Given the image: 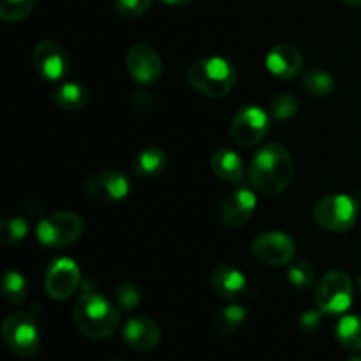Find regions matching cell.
<instances>
[{"label":"cell","instance_id":"8","mask_svg":"<svg viewBox=\"0 0 361 361\" xmlns=\"http://www.w3.org/2000/svg\"><path fill=\"white\" fill-rule=\"evenodd\" d=\"M270 133V118L264 109L247 106L235 115L231 122V137L238 147L250 148L267 137Z\"/></svg>","mask_w":361,"mask_h":361},{"label":"cell","instance_id":"35","mask_svg":"<svg viewBox=\"0 0 361 361\" xmlns=\"http://www.w3.org/2000/svg\"><path fill=\"white\" fill-rule=\"evenodd\" d=\"M349 361H361V355H358V356H353V358H349Z\"/></svg>","mask_w":361,"mask_h":361},{"label":"cell","instance_id":"26","mask_svg":"<svg viewBox=\"0 0 361 361\" xmlns=\"http://www.w3.org/2000/svg\"><path fill=\"white\" fill-rule=\"evenodd\" d=\"M35 0H0V18L4 21H21L30 16Z\"/></svg>","mask_w":361,"mask_h":361},{"label":"cell","instance_id":"31","mask_svg":"<svg viewBox=\"0 0 361 361\" xmlns=\"http://www.w3.org/2000/svg\"><path fill=\"white\" fill-rule=\"evenodd\" d=\"M321 310L319 312H316V310H307V312H303L302 316H300V328H302V331H305V334H314V331L319 330L321 326Z\"/></svg>","mask_w":361,"mask_h":361},{"label":"cell","instance_id":"23","mask_svg":"<svg viewBox=\"0 0 361 361\" xmlns=\"http://www.w3.org/2000/svg\"><path fill=\"white\" fill-rule=\"evenodd\" d=\"M2 296L11 305H21L28 296V284L18 271H7L2 279Z\"/></svg>","mask_w":361,"mask_h":361},{"label":"cell","instance_id":"18","mask_svg":"<svg viewBox=\"0 0 361 361\" xmlns=\"http://www.w3.org/2000/svg\"><path fill=\"white\" fill-rule=\"evenodd\" d=\"M210 164L215 175L221 180H224V182L238 183L243 180L242 159L235 152L229 150V148H221V150L215 152L212 155Z\"/></svg>","mask_w":361,"mask_h":361},{"label":"cell","instance_id":"21","mask_svg":"<svg viewBox=\"0 0 361 361\" xmlns=\"http://www.w3.org/2000/svg\"><path fill=\"white\" fill-rule=\"evenodd\" d=\"M247 319V310L240 305H229L212 317V330L219 335H229L238 330Z\"/></svg>","mask_w":361,"mask_h":361},{"label":"cell","instance_id":"17","mask_svg":"<svg viewBox=\"0 0 361 361\" xmlns=\"http://www.w3.org/2000/svg\"><path fill=\"white\" fill-rule=\"evenodd\" d=\"M212 289L224 300H238L245 295L247 281L245 275L231 264H219L214 268L210 277Z\"/></svg>","mask_w":361,"mask_h":361},{"label":"cell","instance_id":"5","mask_svg":"<svg viewBox=\"0 0 361 361\" xmlns=\"http://www.w3.org/2000/svg\"><path fill=\"white\" fill-rule=\"evenodd\" d=\"M2 338L11 353L20 358H32L41 348V331L27 312H13L4 319Z\"/></svg>","mask_w":361,"mask_h":361},{"label":"cell","instance_id":"11","mask_svg":"<svg viewBox=\"0 0 361 361\" xmlns=\"http://www.w3.org/2000/svg\"><path fill=\"white\" fill-rule=\"evenodd\" d=\"M130 183L126 175L120 171H99L94 173L85 182V192L90 200L99 203L111 204L126 200L129 196Z\"/></svg>","mask_w":361,"mask_h":361},{"label":"cell","instance_id":"16","mask_svg":"<svg viewBox=\"0 0 361 361\" xmlns=\"http://www.w3.org/2000/svg\"><path fill=\"white\" fill-rule=\"evenodd\" d=\"M267 67L274 76L281 80H293L303 67V56L295 46L277 44L267 55Z\"/></svg>","mask_w":361,"mask_h":361},{"label":"cell","instance_id":"20","mask_svg":"<svg viewBox=\"0 0 361 361\" xmlns=\"http://www.w3.org/2000/svg\"><path fill=\"white\" fill-rule=\"evenodd\" d=\"M166 164H168V155L164 154V150L148 147L143 152H140V155L134 161V173L140 178H154L164 171Z\"/></svg>","mask_w":361,"mask_h":361},{"label":"cell","instance_id":"22","mask_svg":"<svg viewBox=\"0 0 361 361\" xmlns=\"http://www.w3.org/2000/svg\"><path fill=\"white\" fill-rule=\"evenodd\" d=\"M335 337L351 351H361V316H345L335 326Z\"/></svg>","mask_w":361,"mask_h":361},{"label":"cell","instance_id":"19","mask_svg":"<svg viewBox=\"0 0 361 361\" xmlns=\"http://www.w3.org/2000/svg\"><path fill=\"white\" fill-rule=\"evenodd\" d=\"M88 88L85 85L76 83V81H67L56 87L53 92V101L59 108L66 111H80L88 104Z\"/></svg>","mask_w":361,"mask_h":361},{"label":"cell","instance_id":"29","mask_svg":"<svg viewBox=\"0 0 361 361\" xmlns=\"http://www.w3.org/2000/svg\"><path fill=\"white\" fill-rule=\"evenodd\" d=\"M116 307L123 312H133L141 302V291L133 282H122L115 291Z\"/></svg>","mask_w":361,"mask_h":361},{"label":"cell","instance_id":"27","mask_svg":"<svg viewBox=\"0 0 361 361\" xmlns=\"http://www.w3.org/2000/svg\"><path fill=\"white\" fill-rule=\"evenodd\" d=\"M288 281L291 286L305 291V289L312 288L314 286V282H316V274H314V270L310 268V264L303 263V261H296V263L289 264Z\"/></svg>","mask_w":361,"mask_h":361},{"label":"cell","instance_id":"9","mask_svg":"<svg viewBox=\"0 0 361 361\" xmlns=\"http://www.w3.org/2000/svg\"><path fill=\"white\" fill-rule=\"evenodd\" d=\"M296 245L293 238L281 231L261 233L252 242V256L267 267H284L295 257Z\"/></svg>","mask_w":361,"mask_h":361},{"label":"cell","instance_id":"30","mask_svg":"<svg viewBox=\"0 0 361 361\" xmlns=\"http://www.w3.org/2000/svg\"><path fill=\"white\" fill-rule=\"evenodd\" d=\"M152 0H115L116 13L122 18H141L150 11Z\"/></svg>","mask_w":361,"mask_h":361},{"label":"cell","instance_id":"33","mask_svg":"<svg viewBox=\"0 0 361 361\" xmlns=\"http://www.w3.org/2000/svg\"><path fill=\"white\" fill-rule=\"evenodd\" d=\"M164 4H168V6H185V4L192 2V0H162Z\"/></svg>","mask_w":361,"mask_h":361},{"label":"cell","instance_id":"12","mask_svg":"<svg viewBox=\"0 0 361 361\" xmlns=\"http://www.w3.org/2000/svg\"><path fill=\"white\" fill-rule=\"evenodd\" d=\"M34 63L39 76L46 81H62L69 74L71 59L55 41H41L34 48Z\"/></svg>","mask_w":361,"mask_h":361},{"label":"cell","instance_id":"6","mask_svg":"<svg viewBox=\"0 0 361 361\" xmlns=\"http://www.w3.org/2000/svg\"><path fill=\"white\" fill-rule=\"evenodd\" d=\"M314 219L328 231H349L358 219V203L348 194H331L316 204Z\"/></svg>","mask_w":361,"mask_h":361},{"label":"cell","instance_id":"36","mask_svg":"<svg viewBox=\"0 0 361 361\" xmlns=\"http://www.w3.org/2000/svg\"><path fill=\"white\" fill-rule=\"evenodd\" d=\"M360 289H361V279H360Z\"/></svg>","mask_w":361,"mask_h":361},{"label":"cell","instance_id":"15","mask_svg":"<svg viewBox=\"0 0 361 361\" xmlns=\"http://www.w3.org/2000/svg\"><path fill=\"white\" fill-rule=\"evenodd\" d=\"M123 341L134 351H152L161 342V328L148 317H133L123 326Z\"/></svg>","mask_w":361,"mask_h":361},{"label":"cell","instance_id":"4","mask_svg":"<svg viewBox=\"0 0 361 361\" xmlns=\"http://www.w3.org/2000/svg\"><path fill=\"white\" fill-rule=\"evenodd\" d=\"M83 228V219L74 212H55L39 222L35 236L48 249H66L80 240Z\"/></svg>","mask_w":361,"mask_h":361},{"label":"cell","instance_id":"10","mask_svg":"<svg viewBox=\"0 0 361 361\" xmlns=\"http://www.w3.org/2000/svg\"><path fill=\"white\" fill-rule=\"evenodd\" d=\"M81 284V274L78 264L69 257H59L49 264L46 271L44 288L49 298L67 300L78 291Z\"/></svg>","mask_w":361,"mask_h":361},{"label":"cell","instance_id":"13","mask_svg":"<svg viewBox=\"0 0 361 361\" xmlns=\"http://www.w3.org/2000/svg\"><path fill=\"white\" fill-rule=\"evenodd\" d=\"M126 66L133 80L141 85L157 81L162 74V60L154 48L147 44H134L127 51Z\"/></svg>","mask_w":361,"mask_h":361},{"label":"cell","instance_id":"14","mask_svg":"<svg viewBox=\"0 0 361 361\" xmlns=\"http://www.w3.org/2000/svg\"><path fill=\"white\" fill-rule=\"evenodd\" d=\"M256 207L257 200L254 192H250L249 189L235 190L222 203V222L226 226H231V228H242V226H245L250 221V217L256 212Z\"/></svg>","mask_w":361,"mask_h":361},{"label":"cell","instance_id":"3","mask_svg":"<svg viewBox=\"0 0 361 361\" xmlns=\"http://www.w3.org/2000/svg\"><path fill=\"white\" fill-rule=\"evenodd\" d=\"M190 87L207 97H226L235 88L236 71L231 62L221 56L201 59L189 67Z\"/></svg>","mask_w":361,"mask_h":361},{"label":"cell","instance_id":"7","mask_svg":"<svg viewBox=\"0 0 361 361\" xmlns=\"http://www.w3.org/2000/svg\"><path fill=\"white\" fill-rule=\"evenodd\" d=\"M353 303V282L344 271H328L316 288V305L323 314H344Z\"/></svg>","mask_w":361,"mask_h":361},{"label":"cell","instance_id":"2","mask_svg":"<svg viewBox=\"0 0 361 361\" xmlns=\"http://www.w3.org/2000/svg\"><path fill=\"white\" fill-rule=\"evenodd\" d=\"M295 176V162L282 145L268 143L256 152L250 161V185L261 194L282 192L288 189Z\"/></svg>","mask_w":361,"mask_h":361},{"label":"cell","instance_id":"28","mask_svg":"<svg viewBox=\"0 0 361 361\" xmlns=\"http://www.w3.org/2000/svg\"><path fill=\"white\" fill-rule=\"evenodd\" d=\"M300 102L291 94H279L270 102V115L277 120H289L298 113Z\"/></svg>","mask_w":361,"mask_h":361},{"label":"cell","instance_id":"34","mask_svg":"<svg viewBox=\"0 0 361 361\" xmlns=\"http://www.w3.org/2000/svg\"><path fill=\"white\" fill-rule=\"evenodd\" d=\"M342 2L351 7H361V0H342Z\"/></svg>","mask_w":361,"mask_h":361},{"label":"cell","instance_id":"1","mask_svg":"<svg viewBox=\"0 0 361 361\" xmlns=\"http://www.w3.org/2000/svg\"><path fill=\"white\" fill-rule=\"evenodd\" d=\"M74 324L83 335L90 338H108L120 324V312L92 282L81 286L73 309Z\"/></svg>","mask_w":361,"mask_h":361},{"label":"cell","instance_id":"25","mask_svg":"<svg viewBox=\"0 0 361 361\" xmlns=\"http://www.w3.org/2000/svg\"><path fill=\"white\" fill-rule=\"evenodd\" d=\"M28 222L20 217L4 219L0 222V243L4 247H13L27 236Z\"/></svg>","mask_w":361,"mask_h":361},{"label":"cell","instance_id":"24","mask_svg":"<svg viewBox=\"0 0 361 361\" xmlns=\"http://www.w3.org/2000/svg\"><path fill=\"white\" fill-rule=\"evenodd\" d=\"M303 87L316 97H328L334 94L335 81L326 71L323 69H310L303 76Z\"/></svg>","mask_w":361,"mask_h":361},{"label":"cell","instance_id":"32","mask_svg":"<svg viewBox=\"0 0 361 361\" xmlns=\"http://www.w3.org/2000/svg\"><path fill=\"white\" fill-rule=\"evenodd\" d=\"M134 106H136V109H140V111H145V109L150 108L152 104V99H150V94L148 92H136L134 94Z\"/></svg>","mask_w":361,"mask_h":361}]
</instances>
